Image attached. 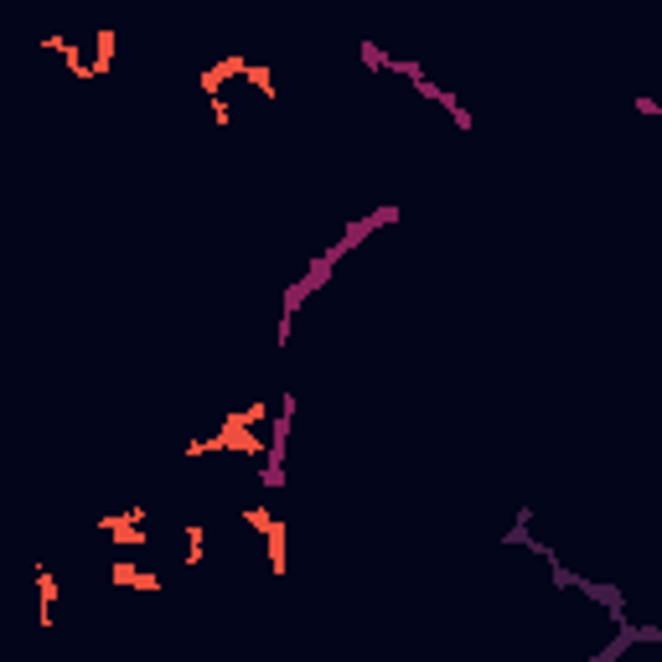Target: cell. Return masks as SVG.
Wrapping results in <instances>:
<instances>
[{
    "label": "cell",
    "instance_id": "obj_2",
    "mask_svg": "<svg viewBox=\"0 0 662 662\" xmlns=\"http://www.w3.org/2000/svg\"><path fill=\"white\" fill-rule=\"evenodd\" d=\"M109 580L120 590H140V595H161L165 590V580L156 570H146V564H136V559H114L109 564Z\"/></svg>",
    "mask_w": 662,
    "mask_h": 662
},
{
    "label": "cell",
    "instance_id": "obj_1",
    "mask_svg": "<svg viewBox=\"0 0 662 662\" xmlns=\"http://www.w3.org/2000/svg\"><path fill=\"white\" fill-rule=\"evenodd\" d=\"M202 93H208V109L218 124H239V114L254 104H274V73L259 68L249 58H223L218 68L202 73Z\"/></svg>",
    "mask_w": 662,
    "mask_h": 662
},
{
    "label": "cell",
    "instance_id": "obj_3",
    "mask_svg": "<svg viewBox=\"0 0 662 662\" xmlns=\"http://www.w3.org/2000/svg\"><path fill=\"white\" fill-rule=\"evenodd\" d=\"M632 109L642 114V120H658V114H662V104H658V99H648V93H642V99H632Z\"/></svg>",
    "mask_w": 662,
    "mask_h": 662
}]
</instances>
